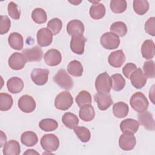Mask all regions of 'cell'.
I'll list each match as a JSON object with an SVG mask.
<instances>
[{
	"instance_id": "6da1fadb",
	"label": "cell",
	"mask_w": 155,
	"mask_h": 155,
	"mask_svg": "<svg viewBox=\"0 0 155 155\" xmlns=\"http://www.w3.org/2000/svg\"><path fill=\"white\" fill-rule=\"evenodd\" d=\"M132 108L137 113H142L148 108L149 103L145 96L141 92L134 93L130 100Z\"/></svg>"
},
{
	"instance_id": "7a4b0ae2",
	"label": "cell",
	"mask_w": 155,
	"mask_h": 155,
	"mask_svg": "<svg viewBox=\"0 0 155 155\" xmlns=\"http://www.w3.org/2000/svg\"><path fill=\"white\" fill-rule=\"evenodd\" d=\"M111 87V79L107 72H104L97 76L95 81V88L98 93H109Z\"/></svg>"
},
{
	"instance_id": "3957f363",
	"label": "cell",
	"mask_w": 155,
	"mask_h": 155,
	"mask_svg": "<svg viewBox=\"0 0 155 155\" xmlns=\"http://www.w3.org/2000/svg\"><path fill=\"white\" fill-rule=\"evenodd\" d=\"M73 103V99L70 92L65 91L58 94L54 100L56 108L65 111L69 109Z\"/></svg>"
},
{
	"instance_id": "277c9868",
	"label": "cell",
	"mask_w": 155,
	"mask_h": 155,
	"mask_svg": "<svg viewBox=\"0 0 155 155\" xmlns=\"http://www.w3.org/2000/svg\"><path fill=\"white\" fill-rule=\"evenodd\" d=\"M53 80L61 88L67 90H71L74 85L73 79L64 69L58 70L53 78Z\"/></svg>"
},
{
	"instance_id": "5b68a950",
	"label": "cell",
	"mask_w": 155,
	"mask_h": 155,
	"mask_svg": "<svg viewBox=\"0 0 155 155\" xmlns=\"http://www.w3.org/2000/svg\"><path fill=\"white\" fill-rule=\"evenodd\" d=\"M41 145L44 150L51 153L59 148V140L54 134H46L41 137Z\"/></svg>"
},
{
	"instance_id": "8992f818",
	"label": "cell",
	"mask_w": 155,
	"mask_h": 155,
	"mask_svg": "<svg viewBox=\"0 0 155 155\" xmlns=\"http://www.w3.org/2000/svg\"><path fill=\"white\" fill-rule=\"evenodd\" d=\"M100 42L104 48L113 50L119 46L120 39L117 35L111 31L106 32L101 36Z\"/></svg>"
},
{
	"instance_id": "52a82bcc",
	"label": "cell",
	"mask_w": 155,
	"mask_h": 155,
	"mask_svg": "<svg viewBox=\"0 0 155 155\" xmlns=\"http://www.w3.org/2000/svg\"><path fill=\"white\" fill-rule=\"evenodd\" d=\"M136 143V139L134 134L130 132H124L119 139V147L124 151L133 150Z\"/></svg>"
},
{
	"instance_id": "ba28073f",
	"label": "cell",
	"mask_w": 155,
	"mask_h": 155,
	"mask_svg": "<svg viewBox=\"0 0 155 155\" xmlns=\"http://www.w3.org/2000/svg\"><path fill=\"white\" fill-rule=\"evenodd\" d=\"M19 109L24 113H30L33 112L36 108V102L30 95H22L18 100V102Z\"/></svg>"
},
{
	"instance_id": "9c48e42d",
	"label": "cell",
	"mask_w": 155,
	"mask_h": 155,
	"mask_svg": "<svg viewBox=\"0 0 155 155\" xmlns=\"http://www.w3.org/2000/svg\"><path fill=\"white\" fill-rule=\"evenodd\" d=\"M49 70L42 68L33 69L30 74L32 81L38 85H44L48 81Z\"/></svg>"
},
{
	"instance_id": "30bf717a",
	"label": "cell",
	"mask_w": 155,
	"mask_h": 155,
	"mask_svg": "<svg viewBox=\"0 0 155 155\" xmlns=\"http://www.w3.org/2000/svg\"><path fill=\"white\" fill-rule=\"evenodd\" d=\"M86 41L87 39L83 35L72 36L70 41L71 50L75 54H82L84 52Z\"/></svg>"
},
{
	"instance_id": "8fae6325",
	"label": "cell",
	"mask_w": 155,
	"mask_h": 155,
	"mask_svg": "<svg viewBox=\"0 0 155 155\" xmlns=\"http://www.w3.org/2000/svg\"><path fill=\"white\" fill-rule=\"evenodd\" d=\"M27 60L22 53L15 52L13 53L8 58V64L9 67L14 70H19L22 69L25 65Z\"/></svg>"
},
{
	"instance_id": "7c38bea8",
	"label": "cell",
	"mask_w": 155,
	"mask_h": 155,
	"mask_svg": "<svg viewBox=\"0 0 155 155\" xmlns=\"http://www.w3.org/2000/svg\"><path fill=\"white\" fill-rule=\"evenodd\" d=\"M130 79L133 86L137 89L143 88L147 83V78L140 68H137L131 74Z\"/></svg>"
},
{
	"instance_id": "4fadbf2b",
	"label": "cell",
	"mask_w": 155,
	"mask_h": 155,
	"mask_svg": "<svg viewBox=\"0 0 155 155\" xmlns=\"http://www.w3.org/2000/svg\"><path fill=\"white\" fill-rule=\"evenodd\" d=\"M22 53L28 62L40 61L43 56L42 49L37 45L34 46L31 48L24 50Z\"/></svg>"
},
{
	"instance_id": "5bb4252c",
	"label": "cell",
	"mask_w": 155,
	"mask_h": 155,
	"mask_svg": "<svg viewBox=\"0 0 155 155\" xmlns=\"http://www.w3.org/2000/svg\"><path fill=\"white\" fill-rule=\"evenodd\" d=\"M94 99L99 109L102 111L106 110L113 104V100L109 93H97L94 94Z\"/></svg>"
},
{
	"instance_id": "9a60e30c",
	"label": "cell",
	"mask_w": 155,
	"mask_h": 155,
	"mask_svg": "<svg viewBox=\"0 0 155 155\" xmlns=\"http://www.w3.org/2000/svg\"><path fill=\"white\" fill-rule=\"evenodd\" d=\"M53 33L48 28H42L37 33V41L41 47L50 45L53 41Z\"/></svg>"
},
{
	"instance_id": "2e32d148",
	"label": "cell",
	"mask_w": 155,
	"mask_h": 155,
	"mask_svg": "<svg viewBox=\"0 0 155 155\" xmlns=\"http://www.w3.org/2000/svg\"><path fill=\"white\" fill-rule=\"evenodd\" d=\"M45 62L48 66H56L59 65L62 61V55L61 52L56 49H50L48 50L44 56Z\"/></svg>"
},
{
	"instance_id": "e0dca14e",
	"label": "cell",
	"mask_w": 155,
	"mask_h": 155,
	"mask_svg": "<svg viewBox=\"0 0 155 155\" xmlns=\"http://www.w3.org/2000/svg\"><path fill=\"white\" fill-rule=\"evenodd\" d=\"M125 61V56L122 50H118L111 52L108 58L109 64L115 68L120 67Z\"/></svg>"
},
{
	"instance_id": "ac0fdd59",
	"label": "cell",
	"mask_w": 155,
	"mask_h": 155,
	"mask_svg": "<svg viewBox=\"0 0 155 155\" xmlns=\"http://www.w3.org/2000/svg\"><path fill=\"white\" fill-rule=\"evenodd\" d=\"M139 123H140L143 127L150 131L154 130V121L152 114L148 111H145L142 113H139L137 115Z\"/></svg>"
},
{
	"instance_id": "d6986e66",
	"label": "cell",
	"mask_w": 155,
	"mask_h": 155,
	"mask_svg": "<svg viewBox=\"0 0 155 155\" xmlns=\"http://www.w3.org/2000/svg\"><path fill=\"white\" fill-rule=\"evenodd\" d=\"M92 2V5L91 6L89 13L90 17L95 20H98L102 18L105 15V7L99 1H90Z\"/></svg>"
},
{
	"instance_id": "ffe728a7",
	"label": "cell",
	"mask_w": 155,
	"mask_h": 155,
	"mask_svg": "<svg viewBox=\"0 0 155 155\" xmlns=\"http://www.w3.org/2000/svg\"><path fill=\"white\" fill-rule=\"evenodd\" d=\"M84 29L83 22L78 19L71 20L67 25V31L71 36L82 35L84 32Z\"/></svg>"
},
{
	"instance_id": "44dd1931",
	"label": "cell",
	"mask_w": 155,
	"mask_h": 155,
	"mask_svg": "<svg viewBox=\"0 0 155 155\" xmlns=\"http://www.w3.org/2000/svg\"><path fill=\"white\" fill-rule=\"evenodd\" d=\"M7 87L11 93L17 94L22 90L24 82L18 77H12L7 81Z\"/></svg>"
},
{
	"instance_id": "7402d4cb",
	"label": "cell",
	"mask_w": 155,
	"mask_h": 155,
	"mask_svg": "<svg viewBox=\"0 0 155 155\" xmlns=\"http://www.w3.org/2000/svg\"><path fill=\"white\" fill-rule=\"evenodd\" d=\"M141 53L146 59L153 58L155 53V45L154 42L151 39L145 40L141 47Z\"/></svg>"
},
{
	"instance_id": "603a6c76",
	"label": "cell",
	"mask_w": 155,
	"mask_h": 155,
	"mask_svg": "<svg viewBox=\"0 0 155 155\" xmlns=\"http://www.w3.org/2000/svg\"><path fill=\"white\" fill-rule=\"evenodd\" d=\"M139 127V122L133 119H124L120 124V128L123 133L130 132L134 134L137 131Z\"/></svg>"
},
{
	"instance_id": "cb8c5ba5",
	"label": "cell",
	"mask_w": 155,
	"mask_h": 155,
	"mask_svg": "<svg viewBox=\"0 0 155 155\" xmlns=\"http://www.w3.org/2000/svg\"><path fill=\"white\" fill-rule=\"evenodd\" d=\"M8 42L11 48L14 50H21L23 48V37L19 33L13 32L10 33L8 38Z\"/></svg>"
},
{
	"instance_id": "d4e9b609",
	"label": "cell",
	"mask_w": 155,
	"mask_h": 155,
	"mask_svg": "<svg viewBox=\"0 0 155 155\" xmlns=\"http://www.w3.org/2000/svg\"><path fill=\"white\" fill-rule=\"evenodd\" d=\"M2 151L5 155H18L21 153L20 145L18 141L10 140L4 144Z\"/></svg>"
},
{
	"instance_id": "484cf974",
	"label": "cell",
	"mask_w": 155,
	"mask_h": 155,
	"mask_svg": "<svg viewBox=\"0 0 155 155\" xmlns=\"http://www.w3.org/2000/svg\"><path fill=\"white\" fill-rule=\"evenodd\" d=\"M79 116L85 122H90L92 120L95 116V111L93 107L91 104H88L80 107Z\"/></svg>"
},
{
	"instance_id": "4316f807",
	"label": "cell",
	"mask_w": 155,
	"mask_h": 155,
	"mask_svg": "<svg viewBox=\"0 0 155 155\" xmlns=\"http://www.w3.org/2000/svg\"><path fill=\"white\" fill-rule=\"evenodd\" d=\"M21 141L22 143L26 147H33L38 143V138L35 132L27 131L21 134Z\"/></svg>"
},
{
	"instance_id": "83f0119b",
	"label": "cell",
	"mask_w": 155,
	"mask_h": 155,
	"mask_svg": "<svg viewBox=\"0 0 155 155\" xmlns=\"http://www.w3.org/2000/svg\"><path fill=\"white\" fill-rule=\"evenodd\" d=\"M62 122L67 128L74 129L79 124V119L74 114L67 112L62 116Z\"/></svg>"
},
{
	"instance_id": "f1b7e54d",
	"label": "cell",
	"mask_w": 155,
	"mask_h": 155,
	"mask_svg": "<svg viewBox=\"0 0 155 155\" xmlns=\"http://www.w3.org/2000/svg\"><path fill=\"white\" fill-rule=\"evenodd\" d=\"M129 111L128 105L124 102H118L114 104L113 112L117 118H123L127 116Z\"/></svg>"
},
{
	"instance_id": "f546056e",
	"label": "cell",
	"mask_w": 155,
	"mask_h": 155,
	"mask_svg": "<svg viewBox=\"0 0 155 155\" xmlns=\"http://www.w3.org/2000/svg\"><path fill=\"white\" fill-rule=\"evenodd\" d=\"M67 71L68 73L73 76L80 77L82 75L84 68L82 64L79 61L73 60L68 64Z\"/></svg>"
},
{
	"instance_id": "4dcf8cb0",
	"label": "cell",
	"mask_w": 155,
	"mask_h": 155,
	"mask_svg": "<svg viewBox=\"0 0 155 155\" xmlns=\"http://www.w3.org/2000/svg\"><path fill=\"white\" fill-rule=\"evenodd\" d=\"M39 128L44 131H52L57 129L58 124L57 121L53 119L46 118L42 119L39 123Z\"/></svg>"
},
{
	"instance_id": "1f68e13d",
	"label": "cell",
	"mask_w": 155,
	"mask_h": 155,
	"mask_svg": "<svg viewBox=\"0 0 155 155\" xmlns=\"http://www.w3.org/2000/svg\"><path fill=\"white\" fill-rule=\"evenodd\" d=\"M111 32L116 35L123 37L127 33V27L126 24L122 21H116L113 22L110 28Z\"/></svg>"
},
{
	"instance_id": "d6a6232c",
	"label": "cell",
	"mask_w": 155,
	"mask_h": 155,
	"mask_svg": "<svg viewBox=\"0 0 155 155\" xmlns=\"http://www.w3.org/2000/svg\"><path fill=\"white\" fill-rule=\"evenodd\" d=\"M134 11L139 15L145 14L149 9V3L146 0H134L133 1Z\"/></svg>"
},
{
	"instance_id": "836d02e7",
	"label": "cell",
	"mask_w": 155,
	"mask_h": 155,
	"mask_svg": "<svg viewBox=\"0 0 155 155\" xmlns=\"http://www.w3.org/2000/svg\"><path fill=\"white\" fill-rule=\"evenodd\" d=\"M76 102L79 107L85 105L91 104L92 98L90 93L86 90H82L76 97Z\"/></svg>"
},
{
	"instance_id": "e575fe53",
	"label": "cell",
	"mask_w": 155,
	"mask_h": 155,
	"mask_svg": "<svg viewBox=\"0 0 155 155\" xmlns=\"http://www.w3.org/2000/svg\"><path fill=\"white\" fill-rule=\"evenodd\" d=\"M13 105V99L11 95L5 93H0V110L5 111L10 110Z\"/></svg>"
},
{
	"instance_id": "d590c367",
	"label": "cell",
	"mask_w": 155,
	"mask_h": 155,
	"mask_svg": "<svg viewBox=\"0 0 155 155\" xmlns=\"http://www.w3.org/2000/svg\"><path fill=\"white\" fill-rule=\"evenodd\" d=\"M31 18L36 24H43L47 21V13L44 10L41 8H36L31 12Z\"/></svg>"
},
{
	"instance_id": "8d00e7d4",
	"label": "cell",
	"mask_w": 155,
	"mask_h": 155,
	"mask_svg": "<svg viewBox=\"0 0 155 155\" xmlns=\"http://www.w3.org/2000/svg\"><path fill=\"white\" fill-rule=\"evenodd\" d=\"M112 81V88L116 91H121L125 85V81L123 76L119 73L114 74L111 76Z\"/></svg>"
},
{
	"instance_id": "74e56055",
	"label": "cell",
	"mask_w": 155,
	"mask_h": 155,
	"mask_svg": "<svg viewBox=\"0 0 155 155\" xmlns=\"http://www.w3.org/2000/svg\"><path fill=\"white\" fill-rule=\"evenodd\" d=\"M110 7L114 13H122L127 7V1L125 0H112L110 1Z\"/></svg>"
},
{
	"instance_id": "f35d334b",
	"label": "cell",
	"mask_w": 155,
	"mask_h": 155,
	"mask_svg": "<svg viewBox=\"0 0 155 155\" xmlns=\"http://www.w3.org/2000/svg\"><path fill=\"white\" fill-rule=\"evenodd\" d=\"M74 131L77 137L82 142H87L90 140L91 137V134L90 130L84 127H76L74 129Z\"/></svg>"
},
{
	"instance_id": "ab89813d",
	"label": "cell",
	"mask_w": 155,
	"mask_h": 155,
	"mask_svg": "<svg viewBox=\"0 0 155 155\" xmlns=\"http://www.w3.org/2000/svg\"><path fill=\"white\" fill-rule=\"evenodd\" d=\"M62 21L57 18H53L48 21L47 24V28L51 31L53 35L58 34L62 29Z\"/></svg>"
},
{
	"instance_id": "60d3db41",
	"label": "cell",
	"mask_w": 155,
	"mask_h": 155,
	"mask_svg": "<svg viewBox=\"0 0 155 155\" xmlns=\"http://www.w3.org/2000/svg\"><path fill=\"white\" fill-rule=\"evenodd\" d=\"M143 74L147 78H154L155 68L153 61H148L144 62L143 65Z\"/></svg>"
},
{
	"instance_id": "b9f144b4",
	"label": "cell",
	"mask_w": 155,
	"mask_h": 155,
	"mask_svg": "<svg viewBox=\"0 0 155 155\" xmlns=\"http://www.w3.org/2000/svg\"><path fill=\"white\" fill-rule=\"evenodd\" d=\"M11 25V21L7 16L1 15L0 19V34L4 35L7 33Z\"/></svg>"
},
{
	"instance_id": "7bdbcfd3",
	"label": "cell",
	"mask_w": 155,
	"mask_h": 155,
	"mask_svg": "<svg viewBox=\"0 0 155 155\" xmlns=\"http://www.w3.org/2000/svg\"><path fill=\"white\" fill-rule=\"evenodd\" d=\"M8 15L13 19L18 20L20 18V11L18 9V5L13 2H10L7 6Z\"/></svg>"
},
{
	"instance_id": "ee69618b",
	"label": "cell",
	"mask_w": 155,
	"mask_h": 155,
	"mask_svg": "<svg viewBox=\"0 0 155 155\" xmlns=\"http://www.w3.org/2000/svg\"><path fill=\"white\" fill-rule=\"evenodd\" d=\"M145 31L151 35L154 36L155 35V18L151 17L150 18L145 24Z\"/></svg>"
},
{
	"instance_id": "f6af8a7d",
	"label": "cell",
	"mask_w": 155,
	"mask_h": 155,
	"mask_svg": "<svg viewBox=\"0 0 155 155\" xmlns=\"http://www.w3.org/2000/svg\"><path fill=\"white\" fill-rule=\"evenodd\" d=\"M137 68V66L131 62L127 63L122 68V72L126 78L129 79L131 74Z\"/></svg>"
},
{
	"instance_id": "bcb514c9",
	"label": "cell",
	"mask_w": 155,
	"mask_h": 155,
	"mask_svg": "<svg viewBox=\"0 0 155 155\" xmlns=\"http://www.w3.org/2000/svg\"><path fill=\"white\" fill-rule=\"evenodd\" d=\"M7 140V137L5 134L2 131H1V144H0V147L2 148L4 144L6 143Z\"/></svg>"
},
{
	"instance_id": "7dc6e473",
	"label": "cell",
	"mask_w": 155,
	"mask_h": 155,
	"mask_svg": "<svg viewBox=\"0 0 155 155\" xmlns=\"http://www.w3.org/2000/svg\"><path fill=\"white\" fill-rule=\"evenodd\" d=\"M154 85H153L152 86L151 89L150 90V93H149V97L151 99V101L153 104H154Z\"/></svg>"
},
{
	"instance_id": "c3c4849f",
	"label": "cell",
	"mask_w": 155,
	"mask_h": 155,
	"mask_svg": "<svg viewBox=\"0 0 155 155\" xmlns=\"http://www.w3.org/2000/svg\"><path fill=\"white\" fill-rule=\"evenodd\" d=\"M39 154V153L36 151L35 150L33 149H29L27 150L25 153H24V154Z\"/></svg>"
},
{
	"instance_id": "681fc988",
	"label": "cell",
	"mask_w": 155,
	"mask_h": 155,
	"mask_svg": "<svg viewBox=\"0 0 155 155\" xmlns=\"http://www.w3.org/2000/svg\"><path fill=\"white\" fill-rule=\"evenodd\" d=\"M70 2H71V4H74L75 5H78L79 3H81V1H79V2L76 1H73V2L70 1Z\"/></svg>"
}]
</instances>
